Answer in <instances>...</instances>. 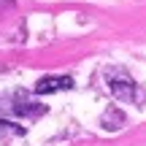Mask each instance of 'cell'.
Returning <instances> with one entry per match:
<instances>
[{"instance_id":"1","label":"cell","mask_w":146,"mask_h":146,"mask_svg":"<svg viewBox=\"0 0 146 146\" xmlns=\"http://www.w3.org/2000/svg\"><path fill=\"white\" fill-rule=\"evenodd\" d=\"M106 84H108L111 95H114L116 100H125V103H135L138 98H141V92H138L135 81L130 78V73L125 68H111L106 73Z\"/></svg>"},{"instance_id":"2","label":"cell","mask_w":146,"mask_h":146,"mask_svg":"<svg viewBox=\"0 0 146 146\" xmlns=\"http://www.w3.org/2000/svg\"><path fill=\"white\" fill-rule=\"evenodd\" d=\"M70 87H73L70 76H43L35 84V92L38 95H52V92H62V89H70Z\"/></svg>"},{"instance_id":"3","label":"cell","mask_w":146,"mask_h":146,"mask_svg":"<svg viewBox=\"0 0 146 146\" xmlns=\"http://www.w3.org/2000/svg\"><path fill=\"white\" fill-rule=\"evenodd\" d=\"M122 125H125V114H122V111H116V108L106 111V116H103V127L106 130H116V127H122Z\"/></svg>"},{"instance_id":"4","label":"cell","mask_w":146,"mask_h":146,"mask_svg":"<svg viewBox=\"0 0 146 146\" xmlns=\"http://www.w3.org/2000/svg\"><path fill=\"white\" fill-rule=\"evenodd\" d=\"M11 135H25V127L0 119V141H5V138H11Z\"/></svg>"}]
</instances>
